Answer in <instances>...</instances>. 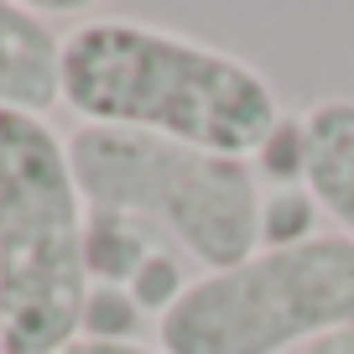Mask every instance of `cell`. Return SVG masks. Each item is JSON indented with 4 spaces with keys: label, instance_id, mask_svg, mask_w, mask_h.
<instances>
[{
    "label": "cell",
    "instance_id": "cell-5",
    "mask_svg": "<svg viewBox=\"0 0 354 354\" xmlns=\"http://www.w3.org/2000/svg\"><path fill=\"white\" fill-rule=\"evenodd\" d=\"M63 104V37L32 6L0 0V110L37 115Z\"/></svg>",
    "mask_w": 354,
    "mask_h": 354
},
{
    "label": "cell",
    "instance_id": "cell-8",
    "mask_svg": "<svg viewBox=\"0 0 354 354\" xmlns=\"http://www.w3.org/2000/svg\"><path fill=\"white\" fill-rule=\"evenodd\" d=\"M302 354H354V328H349V333H333V339H318V344H308Z\"/></svg>",
    "mask_w": 354,
    "mask_h": 354
},
{
    "label": "cell",
    "instance_id": "cell-6",
    "mask_svg": "<svg viewBox=\"0 0 354 354\" xmlns=\"http://www.w3.org/2000/svg\"><path fill=\"white\" fill-rule=\"evenodd\" d=\"M308 198L354 240V100H323L297 120Z\"/></svg>",
    "mask_w": 354,
    "mask_h": 354
},
{
    "label": "cell",
    "instance_id": "cell-3",
    "mask_svg": "<svg viewBox=\"0 0 354 354\" xmlns=\"http://www.w3.org/2000/svg\"><path fill=\"white\" fill-rule=\"evenodd\" d=\"M68 162L88 214L136 224L203 271H230L266 245L255 162L104 125H78Z\"/></svg>",
    "mask_w": 354,
    "mask_h": 354
},
{
    "label": "cell",
    "instance_id": "cell-7",
    "mask_svg": "<svg viewBox=\"0 0 354 354\" xmlns=\"http://www.w3.org/2000/svg\"><path fill=\"white\" fill-rule=\"evenodd\" d=\"M63 354H167L156 344H136V339H78Z\"/></svg>",
    "mask_w": 354,
    "mask_h": 354
},
{
    "label": "cell",
    "instance_id": "cell-1",
    "mask_svg": "<svg viewBox=\"0 0 354 354\" xmlns=\"http://www.w3.org/2000/svg\"><path fill=\"white\" fill-rule=\"evenodd\" d=\"M63 110L78 125L255 162L281 136V100L261 68L151 21L94 16L63 32Z\"/></svg>",
    "mask_w": 354,
    "mask_h": 354
},
{
    "label": "cell",
    "instance_id": "cell-2",
    "mask_svg": "<svg viewBox=\"0 0 354 354\" xmlns=\"http://www.w3.org/2000/svg\"><path fill=\"white\" fill-rule=\"evenodd\" d=\"M88 209L68 136L0 110V354H63L88 313Z\"/></svg>",
    "mask_w": 354,
    "mask_h": 354
},
{
    "label": "cell",
    "instance_id": "cell-4",
    "mask_svg": "<svg viewBox=\"0 0 354 354\" xmlns=\"http://www.w3.org/2000/svg\"><path fill=\"white\" fill-rule=\"evenodd\" d=\"M354 328V240L302 234L261 245L230 271H198L156 318L167 354H287Z\"/></svg>",
    "mask_w": 354,
    "mask_h": 354
}]
</instances>
